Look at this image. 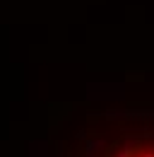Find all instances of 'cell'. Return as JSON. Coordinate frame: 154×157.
I'll return each mask as SVG.
<instances>
[{
	"label": "cell",
	"mask_w": 154,
	"mask_h": 157,
	"mask_svg": "<svg viewBox=\"0 0 154 157\" xmlns=\"http://www.w3.org/2000/svg\"><path fill=\"white\" fill-rule=\"evenodd\" d=\"M145 157H154V155H152V152H149V155H145Z\"/></svg>",
	"instance_id": "1"
}]
</instances>
